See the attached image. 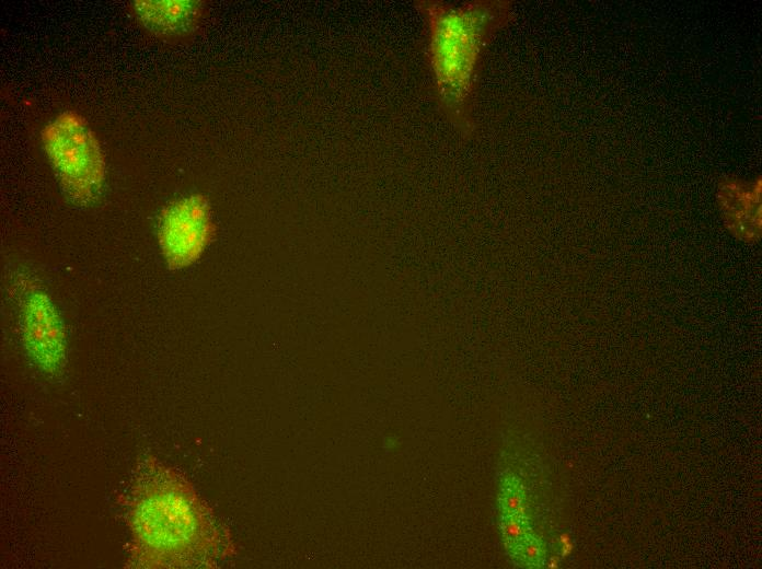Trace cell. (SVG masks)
<instances>
[{
  "mask_svg": "<svg viewBox=\"0 0 762 569\" xmlns=\"http://www.w3.org/2000/svg\"><path fill=\"white\" fill-rule=\"evenodd\" d=\"M130 568H182L218 556L221 534L192 487L149 455L135 469L124 501Z\"/></svg>",
  "mask_w": 762,
  "mask_h": 569,
  "instance_id": "6da1fadb",
  "label": "cell"
},
{
  "mask_svg": "<svg viewBox=\"0 0 762 569\" xmlns=\"http://www.w3.org/2000/svg\"><path fill=\"white\" fill-rule=\"evenodd\" d=\"M415 5L427 24V58L438 108L463 138H471L483 57L495 35L510 23L512 2L422 0Z\"/></svg>",
  "mask_w": 762,
  "mask_h": 569,
  "instance_id": "7a4b0ae2",
  "label": "cell"
},
{
  "mask_svg": "<svg viewBox=\"0 0 762 569\" xmlns=\"http://www.w3.org/2000/svg\"><path fill=\"white\" fill-rule=\"evenodd\" d=\"M41 138L67 197L81 206L93 202L104 185L105 158L85 118L65 111L44 126Z\"/></svg>",
  "mask_w": 762,
  "mask_h": 569,
  "instance_id": "3957f363",
  "label": "cell"
},
{
  "mask_svg": "<svg viewBox=\"0 0 762 569\" xmlns=\"http://www.w3.org/2000/svg\"><path fill=\"white\" fill-rule=\"evenodd\" d=\"M208 199L192 194L170 202L161 212L158 242L171 269L194 264L216 235Z\"/></svg>",
  "mask_w": 762,
  "mask_h": 569,
  "instance_id": "277c9868",
  "label": "cell"
},
{
  "mask_svg": "<svg viewBox=\"0 0 762 569\" xmlns=\"http://www.w3.org/2000/svg\"><path fill=\"white\" fill-rule=\"evenodd\" d=\"M22 337L27 355L44 373H59L66 362V334L50 299L32 292L22 307Z\"/></svg>",
  "mask_w": 762,
  "mask_h": 569,
  "instance_id": "5b68a950",
  "label": "cell"
},
{
  "mask_svg": "<svg viewBox=\"0 0 762 569\" xmlns=\"http://www.w3.org/2000/svg\"><path fill=\"white\" fill-rule=\"evenodd\" d=\"M762 181L723 178L716 189L717 207L727 231L738 241L755 243L761 237Z\"/></svg>",
  "mask_w": 762,
  "mask_h": 569,
  "instance_id": "8992f818",
  "label": "cell"
},
{
  "mask_svg": "<svg viewBox=\"0 0 762 569\" xmlns=\"http://www.w3.org/2000/svg\"><path fill=\"white\" fill-rule=\"evenodd\" d=\"M130 10L136 21L152 36L178 40L199 27L206 4L199 0H135Z\"/></svg>",
  "mask_w": 762,
  "mask_h": 569,
  "instance_id": "52a82bcc",
  "label": "cell"
},
{
  "mask_svg": "<svg viewBox=\"0 0 762 569\" xmlns=\"http://www.w3.org/2000/svg\"><path fill=\"white\" fill-rule=\"evenodd\" d=\"M499 508L503 515H524V497L519 483L508 477L504 479L499 492Z\"/></svg>",
  "mask_w": 762,
  "mask_h": 569,
  "instance_id": "ba28073f",
  "label": "cell"
},
{
  "mask_svg": "<svg viewBox=\"0 0 762 569\" xmlns=\"http://www.w3.org/2000/svg\"><path fill=\"white\" fill-rule=\"evenodd\" d=\"M500 531L508 549H511L529 535L527 521L523 515L519 514L503 515Z\"/></svg>",
  "mask_w": 762,
  "mask_h": 569,
  "instance_id": "9c48e42d",
  "label": "cell"
},
{
  "mask_svg": "<svg viewBox=\"0 0 762 569\" xmlns=\"http://www.w3.org/2000/svg\"><path fill=\"white\" fill-rule=\"evenodd\" d=\"M513 558L526 566H535L542 558V547L538 539L528 535L509 549Z\"/></svg>",
  "mask_w": 762,
  "mask_h": 569,
  "instance_id": "30bf717a",
  "label": "cell"
}]
</instances>
